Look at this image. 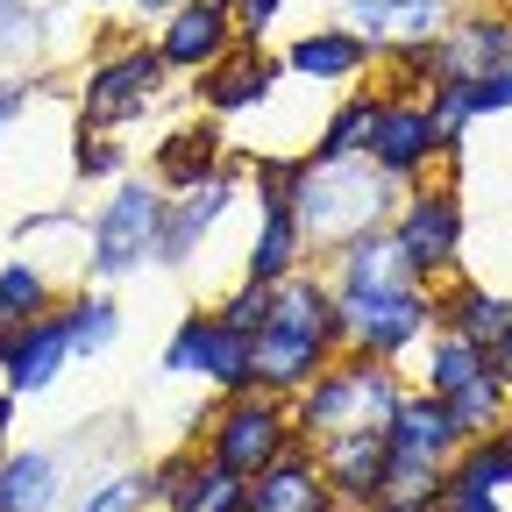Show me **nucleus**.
<instances>
[{
    "label": "nucleus",
    "instance_id": "obj_1",
    "mask_svg": "<svg viewBox=\"0 0 512 512\" xmlns=\"http://www.w3.org/2000/svg\"><path fill=\"white\" fill-rule=\"evenodd\" d=\"M399 192L406 185H392L370 157H328V164L306 157V171L292 185V221L306 235V256H335L342 242L384 228L399 207Z\"/></svg>",
    "mask_w": 512,
    "mask_h": 512
},
{
    "label": "nucleus",
    "instance_id": "obj_2",
    "mask_svg": "<svg viewBox=\"0 0 512 512\" xmlns=\"http://www.w3.org/2000/svg\"><path fill=\"white\" fill-rule=\"evenodd\" d=\"M399 399H406L399 363L335 349V363L320 370L299 399H285V406H292V434L299 441H320V434H342V427H384Z\"/></svg>",
    "mask_w": 512,
    "mask_h": 512
},
{
    "label": "nucleus",
    "instance_id": "obj_3",
    "mask_svg": "<svg viewBox=\"0 0 512 512\" xmlns=\"http://www.w3.org/2000/svg\"><path fill=\"white\" fill-rule=\"evenodd\" d=\"M384 235H392V249L406 256V271L420 278V285H441V278H456V264H463V192L456 185H406L399 192V207H392V221H384Z\"/></svg>",
    "mask_w": 512,
    "mask_h": 512
},
{
    "label": "nucleus",
    "instance_id": "obj_4",
    "mask_svg": "<svg viewBox=\"0 0 512 512\" xmlns=\"http://www.w3.org/2000/svg\"><path fill=\"white\" fill-rule=\"evenodd\" d=\"M164 200H171V192H157L150 178H114V192L100 200V214H93V228H86V278L114 285V278H128V271H143L150 249H157Z\"/></svg>",
    "mask_w": 512,
    "mask_h": 512
},
{
    "label": "nucleus",
    "instance_id": "obj_5",
    "mask_svg": "<svg viewBox=\"0 0 512 512\" xmlns=\"http://www.w3.org/2000/svg\"><path fill=\"white\" fill-rule=\"evenodd\" d=\"M171 72L157 43H114L86 64V86H79V128H100V136H114V128L143 121L157 100H164Z\"/></svg>",
    "mask_w": 512,
    "mask_h": 512
},
{
    "label": "nucleus",
    "instance_id": "obj_6",
    "mask_svg": "<svg viewBox=\"0 0 512 512\" xmlns=\"http://www.w3.org/2000/svg\"><path fill=\"white\" fill-rule=\"evenodd\" d=\"M335 320H342V349L399 363L406 349H420L434 335V285H392V292H335Z\"/></svg>",
    "mask_w": 512,
    "mask_h": 512
},
{
    "label": "nucleus",
    "instance_id": "obj_7",
    "mask_svg": "<svg viewBox=\"0 0 512 512\" xmlns=\"http://www.w3.org/2000/svg\"><path fill=\"white\" fill-rule=\"evenodd\" d=\"M292 406L271 399V392H242V399H214L207 413V456L235 477H256L264 463H278L292 448Z\"/></svg>",
    "mask_w": 512,
    "mask_h": 512
},
{
    "label": "nucleus",
    "instance_id": "obj_8",
    "mask_svg": "<svg viewBox=\"0 0 512 512\" xmlns=\"http://www.w3.org/2000/svg\"><path fill=\"white\" fill-rule=\"evenodd\" d=\"M157 370H164V377H200V384H214L221 399L256 392V370H249V335L221 328V320H214V306L178 320V328H171V342H164V363H157Z\"/></svg>",
    "mask_w": 512,
    "mask_h": 512
},
{
    "label": "nucleus",
    "instance_id": "obj_9",
    "mask_svg": "<svg viewBox=\"0 0 512 512\" xmlns=\"http://www.w3.org/2000/svg\"><path fill=\"white\" fill-rule=\"evenodd\" d=\"M363 157L392 178V185H420L434 164H441V128L427 114V100H399V93H384L377 100V121H370V136H363Z\"/></svg>",
    "mask_w": 512,
    "mask_h": 512
},
{
    "label": "nucleus",
    "instance_id": "obj_10",
    "mask_svg": "<svg viewBox=\"0 0 512 512\" xmlns=\"http://www.w3.org/2000/svg\"><path fill=\"white\" fill-rule=\"evenodd\" d=\"M150 43H157V57H164V72L200 79L207 64H221V57L235 50V22H228L221 0H178V8L157 22Z\"/></svg>",
    "mask_w": 512,
    "mask_h": 512
},
{
    "label": "nucleus",
    "instance_id": "obj_11",
    "mask_svg": "<svg viewBox=\"0 0 512 512\" xmlns=\"http://www.w3.org/2000/svg\"><path fill=\"white\" fill-rule=\"evenodd\" d=\"M235 185H242V171L228 164V171H221V178H207V185L171 192V200H164V221H157V249H150V264H192V256H200V242L221 228V214L235 207Z\"/></svg>",
    "mask_w": 512,
    "mask_h": 512
},
{
    "label": "nucleus",
    "instance_id": "obj_12",
    "mask_svg": "<svg viewBox=\"0 0 512 512\" xmlns=\"http://www.w3.org/2000/svg\"><path fill=\"white\" fill-rule=\"evenodd\" d=\"M313 463L328 477L335 505L370 512L384 498V427H342V434H320L313 441Z\"/></svg>",
    "mask_w": 512,
    "mask_h": 512
},
{
    "label": "nucleus",
    "instance_id": "obj_13",
    "mask_svg": "<svg viewBox=\"0 0 512 512\" xmlns=\"http://www.w3.org/2000/svg\"><path fill=\"white\" fill-rule=\"evenodd\" d=\"M278 79H285V57H271V50H228L221 64H207V72L192 79V93H200L207 121H235V114L264 107Z\"/></svg>",
    "mask_w": 512,
    "mask_h": 512
},
{
    "label": "nucleus",
    "instance_id": "obj_14",
    "mask_svg": "<svg viewBox=\"0 0 512 512\" xmlns=\"http://www.w3.org/2000/svg\"><path fill=\"white\" fill-rule=\"evenodd\" d=\"M228 171V136H221V121H178L157 136L150 150V185L157 192H192V185H207Z\"/></svg>",
    "mask_w": 512,
    "mask_h": 512
},
{
    "label": "nucleus",
    "instance_id": "obj_15",
    "mask_svg": "<svg viewBox=\"0 0 512 512\" xmlns=\"http://www.w3.org/2000/svg\"><path fill=\"white\" fill-rule=\"evenodd\" d=\"M384 448H392V456H413V463L448 470V463L463 456V434H456V420H448V406H441L434 392L406 384V399L392 406V420H384Z\"/></svg>",
    "mask_w": 512,
    "mask_h": 512
},
{
    "label": "nucleus",
    "instance_id": "obj_16",
    "mask_svg": "<svg viewBox=\"0 0 512 512\" xmlns=\"http://www.w3.org/2000/svg\"><path fill=\"white\" fill-rule=\"evenodd\" d=\"M328 505H335V491L313 463V441H292L278 463H264L242 498V512H328Z\"/></svg>",
    "mask_w": 512,
    "mask_h": 512
},
{
    "label": "nucleus",
    "instance_id": "obj_17",
    "mask_svg": "<svg viewBox=\"0 0 512 512\" xmlns=\"http://www.w3.org/2000/svg\"><path fill=\"white\" fill-rule=\"evenodd\" d=\"M441 57V79H484L498 64H512V15L498 8H477V15H456L434 43Z\"/></svg>",
    "mask_w": 512,
    "mask_h": 512
},
{
    "label": "nucleus",
    "instance_id": "obj_18",
    "mask_svg": "<svg viewBox=\"0 0 512 512\" xmlns=\"http://www.w3.org/2000/svg\"><path fill=\"white\" fill-rule=\"evenodd\" d=\"M264 328H278V335H306V342H328V349H342L335 285L320 278L313 264H306V271H292L285 285H271V313H264ZM264 328H256V335H264Z\"/></svg>",
    "mask_w": 512,
    "mask_h": 512
},
{
    "label": "nucleus",
    "instance_id": "obj_19",
    "mask_svg": "<svg viewBox=\"0 0 512 512\" xmlns=\"http://www.w3.org/2000/svg\"><path fill=\"white\" fill-rule=\"evenodd\" d=\"M328 363H335V349H328V342H306V335H278V328H264V335L249 342L256 392H271V399H299Z\"/></svg>",
    "mask_w": 512,
    "mask_h": 512
},
{
    "label": "nucleus",
    "instance_id": "obj_20",
    "mask_svg": "<svg viewBox=\"0 0 512 512\" xmlns=\"http://www.w3.org/2000/svg\"><path fill=\"white\" fill-rule=\"evenodd\" d=\"M434 328H448V335H463V342H477L484 356L512 335V299L505 292H484V285H470V278H441V292H434Z\"/></svg>",
    "mask_w": 512,
    "mask_h": 512
},
{
    "label": "nucleus",
    "instance_id": "obj_21",
    "mask_svg": "<svg viewBox=\"0 0 512 512\" xmlns=\"http://www.w3.org/2000/svg\"><path fill=\"white\" fill-rule=\"evenodd\" d=\"M72 370V342H64V328H57V313H43V320H22L15 328V349H8V363H0V377H8V392L15 399H43L50 384Z\"/></svg>",
    "mask_w": 512,
    "mask_h": 512
},
{
    "label": "nucleus",
    "instance_id": "obj_22",
    "mask_svg": "<svg viewBox=\"0 0 512 512\" xmlns=\"http://www.w3.org/2000/svg\"><path fill=\"white\" fill-rule=\"evenodd\" d=\"M377 64V50L363 43V36H349L342 22L335 29H306L292 50H285V72L292 79H306V86H349V79H363Z\"/></svg>",
    "mask_w": 512,
    "mask_h": 512
},
{
    "label": "nucleus",
    "instance_id": "obj_23",
    "mask_svg": "<svg viewBox=\"0 0 512 512\" xmlns=\"http://www.w3.org/2000/svg\"><path fill=\"white\" fill-rule=\"evenodd\" d=\"M320 278H328L335 292H392V285H420L413 271H406V256L392 249V235L384 228H370V235H356V242H342L335 256H320Z\"/></svg>",
    "mask_w": 512,
    "mask_h": 512
},
{
    "label": "nucleus",
    "instance_id": "obj_24",
    "mask_svg": "<svg viewBox=\"0 0 512 512\" xmlns=\"http://www.w3.org/2000/svg\"><path fill=\"white\" fill-rule=\"evenodd\" d=\"M0 512H64V463L50 448H8L0 456Z\"/></svg>",
    "mask_w": 512,
    "mask_h": 512
},
{
    "label": "nucleus",
    "instance_id": "obj_25",
    "mask_svg": "<svg viewBox=\"0 0 512 512\" xmlns=\"http://www.w3.org/2000/svg\"><path fill=\"white\" fill-rule=\"evenodd\" d=\"M292 271H306V235H299L292 207H264L256 214V242L242 256V278L249 285H285Z\"/></svg>",
    "mask_w": 512,
    "mask_h": 512
},
{
    "label": "nucleus",
    "instance_id": "obj_26",
    "mask_svg": "<svg viewBox=\"0 0 512 512\" xmlns=\"http://www.w3.org/2000/svg\"><path fill=\"white\" fill-rule=\"evenodd\" d=\"M57 328H64V342H72V363L79 356H100V349H114V335H121V306L107 299V292H64L57 299Z\"/></svg>",
    "mask_w": 512,
    "mask_h": 512
},
{
    "label": "nucleus",
    "instance_id": "obj_27",
    "mask_svg": "<svg viewBox=\"0 0 512 512\" xmlns=\"http://www.w3.org/2000/svg\"><path fill=\"white\" fill-rule=\"evenodd\" d=\"M242 498H249V477H235V470H221L207 448L192 456V470L171 484V498H164V512H242Z\"/></svg>",
    "mask_w": 512,
    "mask_h": 512
},
{
    "label": "nucleus",
    "instance_id": "obj_28",
    "mask_svg": "<svg viewBox=\"0 0 512 512\" xmlns=\"http://www.w3.org/2000/svg\"><path fill=\"white\" fill-rule=\"evenodd\" d=\"M484 370H491V356H484L477 342H463V335L434 328V335H427V356H420V392L448 399L456 384H470V377H484Z\"/></svg>",
    "mask_w": 512,
    "mask_h": 512
},
{
    "label": "nucleus",
    "instance_id": "obj_29",
    "mask_svg": "<svg viewBox=\"0 0 512 512\" xmlns=\"http://www.w3.org/2000/svg\"><path fill=\"white\" fill-rule=\"evenodd\" d=\"M441 406H448V420H456L463 441H484V434H498V420L512 413V392H505V377H498V370H484V377L456 384V392H448Z\"/></svg>",
    "mask_w": 512,
    "mask_h": 512
},
{
    "label": "nucleus",
    "instance_id": "obj_30",
    "mask_svg": "<svg viewBox=\"0 0 512 512\" xmlns=\"http://www.w3.org/2000/svg\"><path fill=\"white\" fill-rule=\"evenodd\" d=\"M57 285H50V271L36 264V256H8L0 264V320H43V313H57Z\"/></svg>",
    "mask_w": 512,
    "mask_h": 512
},
{
    "label": "nucleus",
    "instance_id": "obj_31",
    "mask_svg": "<svg viewBox=\"0 0 512 512\" xmlns=\"http://www.w3.org/2000/svg\"><path fill=\"white\" fill-rule=\"evenodd\" d=\"M64 512H150V463L143 470H100L86 491H64Z\"/></svg>",
    "mask_w": 512,
    "mask_h": 512
},
{
    "label": "nucleus",
    "instance_id": "obj_32",
    "mask_svg": "<svg viewBox=\"0 0 512 512\" xmlns=\"http://www.w3.org/2000/svg\"><path fill=\"white\" fill-rule=\"evenodd\" d=\"M377 64H384V93H399V100H420L441 79L434 43H413V36H392V43L377 50Z\"/></svg>",
    "mask_w": 512,
    "mask_h": 512
},
{
    "label": "nucleus",
    "instance_id": "obj_33",
    "mask_svg": "<svg viewBox=\"0 0 512 512\" xmlns=\"http://www.w3.org/2000/svg\"><path fill=\"white\" fill-rule=\"evenodd\" d=\"M377 100L384 93H349L328 121H320V143L306 157H320V164H328V157H363V136H370V121H377Z\"/></svg>",
    "mask_w": 512,
    "mask_h": 512
},
{
    "label": "nucleus",
    "instance_id": "obj_34",
    "mask_svg": "<svg viewBox=\"0 0 512 512\" xmlns=\"http://www.w3.org/2000/svg\"><path fill=\"white\" fill-rule=\"evenodd\" d=\"M299 171H306V150H256V157L242 164V178H249V192H256V214H264V207H292Z\"/></svg>",
    "mask_w": 512,
    "mask_h": 512
},
{
    "label": "nucleus",
    "instance_id": "obj_35",
    "mask_svg": "<svg viewBox=\"0 0 512 512\" xmlns=\"http://www.w3.org/2000/svg\"><path fill=\"white\" fill-rule=\"evenodd\" d=\"M448 477L470 484V491H505V484H512V441H505V434L463 441V456L448 463Z\"/></svg>",
    "mask_w": 512,
    "mask_h": 512
},
{
    "label": "nucleus",
    "instance_id": "obj_36",
    "mask_svg": "<svg viewBox=\"0 0 512 512\" xmlns=\"http://www.w3.org/2000/svg\"><path fill=\"white\" fill-rule=\"evenodd\" d=\"M264 313H271V285H249V278L228 299H214V320L235 328V335H249V342H256V328H264Z\"/></svg>",
    "mask_w": 512,
    "mask_h": 512
},
{
    "label": "nucleus",
    "instance_id": "obj_37",
    "mask_svg": "<svg viewBox=\"0 0 512 512\" xmlns=\"http://www.w3.org/2000/svg\"><path fill=\"white\" fill-rule=\"evenodd\" d=\"M420 100H427V114H434L441 136H463V128L477 121V114H470V79H434Z\"/></svg>",
    "mask_w": 512,
    "mask_h": 512
},
{
    "label": "nucleus",
    "instance_id": "obj_38",
    "mask_svg": "<svg viewBox=\"0 0 512 512\" xmlns=\"http://www.w3.org/2000/svg\"><path fill=\"white\" fill-rule=\"evenodd\" d=\"M72 171H79V178H121V171H128V150H121L114 136H100V128H79Z\"/></svg>",
    "mask_w": 512,
    "mask_h": 512
},
{
    "label": "nucleus",
    "instance_id": "obj_39",
    "mask_svg": "<svg viewBox=\"0 0 512 512\" xmlns=\"http://www.w3.org/2000/svg\"><path fill=\"white\" fill-rule=\"evenodd\" d=\"M285 0H228V22H235V50H264L271 22H278Z\"/></svg>",
    "mask_w": 512,
    "mask_h": 512
},
{
    "label": "nucleus",
    "instance_id": "obj_40",
    "mask_svg": "<svg viewBox=\"0 0 512 512\" xmlns=\"http://www.w3.org/2000/svg\"><path fill=\"white\" fill-rule=\"evenodd\" d=\"M342 29L363 36L370 50H384L392 43V8H384V0H342Z\"/></svg>",
    "mask_w": 512,
    "mask_h": 512
},
{
    "label": "nucleus",
    "instance_id": "obj_41",
    "mask_svg": "<svg viewBox=\"0 0 512 512\" xmlns=\"http://www.w3.org/2000/svg\"><path fill=\"white\" fill-rule=\"evenodd\" d=\"M505 107H512V64L470 79V114H477V121H484V114H505Z\"/></svg>",
    "mask_w": 512,
    "mask_h": 512
},
{
    "label": "nucleus",
    "instance_id": "obj_42",
    "mask_svg": "<svg viewBox=\"0 0 512 512\" xmlns=\"http://www.w3.org/2000/svg\"><path fill=\"white\" fill-rule=\"evenodd\" d=\"M434 512H505V505H498V491H470V484H456V477H441Z\"/></svg>",
    "mask_w": 512,
    "mask_h": 512
},
{
    "label": "nucleus",
    "instance_id": "obj_43",
    "mask_svg": "<svg viewBox=\"0 0 512 512\" xmlns=\"http://www.w3.org/2000/svg\"><path fill=\"white\" fill-rule=\"evenodd\" d=\"M29 100H36V86H29V79H0V136H8V128L29 114Z\"/></svg>",
    "mask_w": 512,
    "mask_h": 512
},
{
    "label": "nucleus",
    "instance_id": "obj_44",
    "mask_svg": "<svg viewBox=\"0 0 512 512\" xmlns=\"http://www.w3.org/2000/svg\"><path fill=\"white\" fill-rule=\"evenodd\" d=\"M15 392H8V384H0V456H8V448H15Z\"/></svg>",
    "mask_w": 512,
    "mask_h": 512
},
{
    "label": "nucleus",
    "instance_id": "obj_45",
    "mask_svg": "<svg viewBox=\"0 0 512 512\" xmlns=\"http://www.w3.org/2000/svg\"><path fill=\"white\" fill-rule=\"evenodd\" d=\"M128 8H136V15H143V22H164V15H171V8H178V0H128Z\"/></svg>",
    "mask_w": 512,
    "mask_h": 512
},
{
    "label": "nucleus",
    "instance_id": "obj_46",
    "mask_svg": "<svg viewBox=\"0 0 512 512\" xmlns=\"http://www.w3.org/2000/svg\"><path fill=\"white\" fill-rule=\"evenodd\" d=\"M491 370H498V377H505V392H512V335H505V342H498V349H491Z\"/></svg>",
    "mask_w": 512,
    "mask_h": 512
},
{
    "label": "nucleus",
    "instance_id": "obj_47",
    "mask_svg": "<svg viewBox=\"0 0 512 512\" xmlns=\"http://www.w3.org/2000/svg\"><path fill=\"white\" fill-rule=\"evenodd\" d=\"M384 8H392V15H406V8H420V0H384Z\"/></svg>",
    "mask_w": 512,
    "mask_h": 512
},
{
    "label": "nucleus",
    "instance_id": "obj_48",
    "mask_svg": "<svg viewBox=\"0 0 512 512\" xmlns=\"http://www.w3.org/2000/svg\"><path fill=\"white\" fill-rule=\"evenodd\" d=\"M93 8H114V0H93Z\"/></svg>",
    "mask_w": 512,
    "mask_h": 512
},
{
    "label": "nucleus",
    "instance_id": "obj_49",
    "mask_svg": "<svg viewBox=\"0 0 512 512\" xmlns=\"http://www.w3.org/2000/svg\"><path fill=\"white\" fill-rule=\"evenodd\" d=\"M328 512H349V505H328Z\"/></svg>",
    "mask_w": 512,
    "mask_h": 512
},
{
    "label": "nucleus",
    "instance_id": "obj_50",
    "mask_svg": "<svg viewBox=\"0 0 512 512\" xmlns=\"http://www.w3.org/2000/svg\"><path fill=\"white\" fill-rule=\"evenodd\" d=\"M221 8H228V0H221Z\"/></svg>",
    "mask_w": 512,
    "mask_h": 512
}]
</instances>
